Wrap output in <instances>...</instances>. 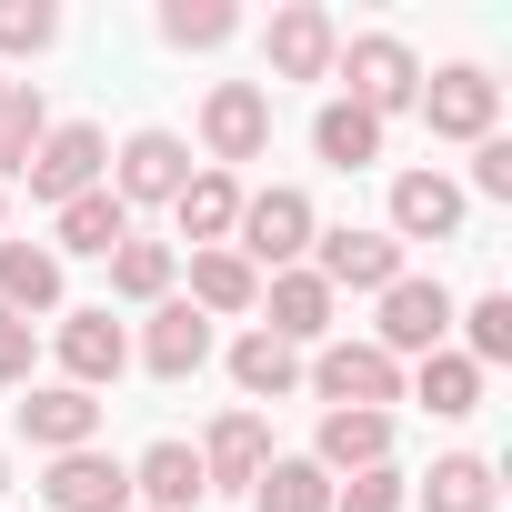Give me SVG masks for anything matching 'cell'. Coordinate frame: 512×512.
Here are the masks:
<instances>
[{"label":"cell","mask_w":512,"mask_h":512,"mask_svg":"<svg viewBox=\"0 0 512 512\" xmlns=\"http://www.w3.org/2000/svg\"><path fill=\"white\" fill-rule=\"evenodd\" d=\"M332 71L352 81V101H362L372 121H392V111H412V101H422V71H412V51H402L392 31H362V41H342V51H332Z\"/></svg>","instance_id":"1"},{"label":"cell","mask_w":512,"mask_h":512,"mask_svg":"<svg viewBox=\"0 0 512 512\" xmlns=\"http://www.w3.org/2000/svg\"><path fill=\"white\" fill-rule=\"evenodd\" d=\"M231 231H241V262L302 272V251H312V201L272 181V191H251V201H241V221H231Z\"/></svg>","instance_id":"2"},{"label":"cell","mask_w":512,"mask_h":512,"mask_svg":"<svg viewBox=\"0 0 512 512\" xmlns=\"http://www.w3.org/2000/svg\"><path fill=\"white\" fill-rule=\"evenodd\" d=\"M101 171H111V141H101L91 121H61V131L31 151V171H21V181H31V201H51V211H61V201L101 191Z\"/></svg>","instance_id":"3"},{"label":"cell","mask_w":512,"mask_h":512,"mask_svg":"<svg viewBox=\"0 0 512 512\" xmlns=\"http://www.w3.org/2000/svg\"><path fill=\"white\" fill-rule=\"evenodd\" d=\"M312 272H322V292H392L402 282V241L392 231H312Z\"/></svg>","instance_id":"4"},{"label":"cell","mask_w":512,"mask_h":512,"mask_svg":"<svg viewBox=\"0 0 512 512\" xmlns=\"http://www.w3.org/2000/svg\"><path fill=\"white\" fill-rule=\"evenodd\" d=\"M312 392H322L332 412H382V402H402V362L372 352V342H332V352L312 362Z\"/></svg>","instance_id":"5"},{"label":"cell","mask_w":512,"mask_h":512,"mask_svg":"<svg viewBox=\"0 0 512 512\" xmlns=\"http://www.w3.org/2000/svg\"><path fill=\"white\" fill-rule=\"evenodd\" d=\"M201 151H211V161H262V151H272V101L251 91V81H221V91L201 101Z\"/></svg>","instance_id":"6"},{"label":"cell","mask_w":512,"mask_h":512,"mask_svg":"<svg viewBox=\"0 0 512 512\" xmlns=\"http://www.w3.org/2000/svg\"><path fill=\"white\" fill-rule=\"evenodd\" d=\"M442 332H452V292L402 272V282L382 292V342H372V352H442Z\"/></svg>","instance_id":"7"},{"label":"cell","mask_w":512,"mask_h":512,"mask_svg":"<svg viewBox=\"0 0 512 512\" xmlns=\"http://www.w3.org/2000/svg\"><path fill=\"white\" fill-rule=\"evenodd\" d=\"M262 51H272V81H322V71H332V51H342V31H332V11L292 0V11L262 31Z\"/></svg>","instance_id":"8"},{"label":"cell","mask_w":512,"mask_h":512,"mask_svg":"<svg viewBox=\"0 0 512 512\" xmlns=\"http://www.w3.org/2000/svg\"><path fill=\"white\" fill-rule=\"evenodd\" d=\"M121 362H131V332L111 312H61V372H71V392L121 382Z\"/></svg>","instance_id":"9"},{"label":"cell","mask_w":512,"mask_h":512,"mask_svg":"<svg viewBox=\"0 0 512 512\" xmlns=\"http://www.w3.org/2000/svg\"><path fill=\"white\" fill-rule=\"evenodd\" d=\"M492 111H502V91L482 71H432V91H422V121L442 141H492Z\"/></svg>","instance_id":"10"},{"label":"cell","mask_w":512,"mask_h":512,"mask_svg":"<svg viewBox=\"0 0 512 512\" xmlns=\"http://www.w3.org/2000/svg\"><path fill=\"white\" fill-rule=\"evenodd\" d=\"M181 181H191V151H181L171 131H131V141H121V181H111L121 211H131V201H181Z\"/></svg>","instance_id":"11"},{"label":"cell","mask_w":512,"mask_h":512,"mask_svg":"<svg viewBox=\"0 0 512 512\" xmlns=\"http://www.w3.org/2000/svg\"><path fill=\"white\" fill-rule=\"evenodd\" d=\"M41 492H51V512H131V472L111 452H61Z\"/></svg>","instance_id":"12"},{"label":"cell","mask_w":512,"mask_h":512,"mask_svg":"<svg viewBox=\"0 0 512 512\" xmlns=\"http://www.w3.org/2000/svg\"><path fill=\"white\" fill-rule=\"evenodd\" d=\"M21 432L61 462V452H91V432H101V402L91 392H71V382H51V392H31L21 402Z\"/></svg>","instance_id":"13"},{"label":"cell","mask_w":512,"mask_h":512,"mask_svg":"<svg viewBox=\"0 0 512 512\" xmlns=\"http://www.w3.org/2000/svg\"><path fill=\"white\" fill-rule=\"evenodd\" d=\"M392 231H412V241H452V231H462V181H442V171H402V181H392Z\"/></svg>","instance_id":"14"},{"label":"cell","mask_w":512,"mask_h":512,"mask_svg":"<svg viewBox=\"0 0 512 512\" xmlns=\"http://www.w3.org/2000/svg\"><path fill=\"white\" fill-rule=\"evenodd\" d=\"M262 312H272L262 332H272V342H292V352L332 332V292H322V272H272V292H262Z\"/></svg>","instance_id":"15"},{"label":"cell","mask_w":512,"mask_h":512,"mask_svg":"<svg viewBox=\"0 0 512 512\" xmlns=\"http://www.w3.org/2000/svg\"><path fill=\"white\" fill-rule=\"evenodd\" d=\"M141 362H151L161 382H191V372L211 362V322H201L191 302H161V312H151V332H141Z\"/></svg>","instance_id":"16"},{"label":"cell","mask_w":512,"mask_h":512,"mask_svg":"<svg viewBox=\"0 0 512 512\" xmlns=\"http://www.w3.org/2000/svg\"><path fill=\"white\" fill-rule=\"evenodd\" d=\"M312 462H322V472H382V462H392V412H322Z\"/></svg>","instance_id":"17"},{"label":"cell","mask_w":512,"mask_h":512,"mask_svg":"<svg viewBox=\"0 0 512 512\" xmlns=\"http://www.w3.org/2000/svg\"><path fill=\"white\" fill-rule=\"evenodd\" d=\"M262 462H272V432H262V412H221L211 422V442H201V482H262Z\"/></svg>","instance_id":"18"},{"label":"cell","mask_w":512,"mask_h":512,"mask_svg":"<svg viewBox=\"0 0 512 512\" xmlns=\"http://www.w3.org/2000/svg\"><path fill=\"white\" fill-rule=\"evenodd\" d=\"M131 492H141L151 512H191L211 482H201V452H191V442H151V452L131 462Z\"/></svg>","instance_id":"19"},{"label":"cell","mask_w":512,"mask_h":512,"mask_svg":"<svg viewBox=\"0 0 512 512\" xmlns=\"http://www.w3.org/2000/svg\"><path fill=\"white\" fill-rule=\"evenodd\" d=\"M61 302V251H41V241H0V312H51Z\"/></svg>","instance_id":"20"},{"label":"cell","mask_w":512,"mask_h":512,"mask_svg":"<svg viewBox=\"0 0 512 512\" xmlns=\"http://www.w3.org/2000/svg\"><path fill=\"white\" fill-rule=\"evenodd\" d=\"M171 211H181V231H191L201 251H221V241H231V221H241V181H231V171H191Z\"/></svg>","instance_id":"21"},{"label":"cell","mask_w":512,"mask_h":512,"mask_svg":"<svg viewBox=\"0 0 512 512\" xmlns=\"http://www.w3.org/2000/svg\"><path fill=\"white\" fill-rule=\"evenodd\" d=\"M41 141H51V111H41V81H0V181H21Z\"/></svg>","instance_id":"22"},{"label":"cell","mask_w":512,"mask_h":512,"mask_svg":"<svg viewBox=\"0 0 512 512\" xmlns=\"http://www.w3.org/2000/svg\"><path fill=\"white\" fill-rule=\"evenodd\" d=\"M262 302V272L241 262V251H191V312L211 322V312H251Z\"/></svg>","instance_id":"23"},{"label":"cell","mask_w":512,"mask_h":512,"mask_svg":"<svg viewBox=\"0 0 512 512\" xmlns=\"http://www.w3.org/2000/svg\"><path fill=\"white\" fill-rule=\"evenodd\" d=\"M61 251H101V262H111V251L131 241V211H121V191H81V201H61Z\"/></svg>","instance_id":"24"},{"label":"cell","mask_w":512,"mask_h":512,"mask_svg":"<svg viewBox=\"0 0 512 512\" xmlns=\"http://www.w3.org/2000/svg\"><path fill=\"white\" fill-rule=\"evenodd\" d=\"M231 382H241L251 402H282V392L302 382V352L272 342V332H241V342H231Z\"/></svg>","instance_id":"25"},{"label":"cell","mask_w":512,"mask_h":512,"mask_svg":"<svg viewBox=\"0 0 512 512\" xmlns=\"http://www.w3.org/2000/svg\"><path fill=\"white\" fill-rule=\"evenodd\" d=\"M312 151H322L332 171H362V161H382V121H372L362 101H332V111L312 121Z\"/></svg>","instance_id":"26"},{"label":"cell","mask_w":512,"mask_h":512,"mask_svg":"<svg viewBox=\"0 0 512 512\" xmlns=\"http://www.w3.org/2000/svg\"><path fill=\"white\" fill-rule=\"evenodd\" d=\"M251 512H332V472L322 462H262Z\"/></svg>","instance_id":"27"},{"label":"cell","mask_w":512,"mask_h":512,"mask_svg":"<svg viewBox=\"0 0 512 512\" xmlns=\"http://www.w3.org/2000/svg\"><path fill=\"white\" fill-rule=\"evenodd\" d=\"M422 412H442V422H462V412H482V372L462 362V352H422Z\"/></svg>","instance_id":"28"},{"label":"cell","mask_w":512,"mask_h":512,"mask_svg":"<svg viewBox=\"0 0 512 512\" xmlns=\"http://www.w3.org/2000/svg\"><path fill=\"white\" fill-rule=\"evenodd\" d=\"M422 502H432V512H492V462H482V452H452V462H432Z\"/></svg>","instance_id":"29"},{"label":"cell","mask_w":512,"mask_h":512,"mask_svg":"<svg viewBox=\"0 0 512 512\" xmlns=\"http://www.w3.org/2000/svg\"><path fill=\"white\" fill-rule=\"evenodd\" d=\"M111 292L121 302H171V241H121L111 251Z\"/></svg>","instance_id":"30"},{"label":"cell","mask_w":512,"mask_h":512,"mask_svg":"<svg viewBox=\"0 0 512 512\" xmlns=\"http://www.w3.org/2000/svg\"><path fill=\"white\" fill-rule=\"evenodd\" d=\"M231 31H241L231 0H171V11H161V41H181V51H221Z\"/></svg>","instance_id":"31"},{"label":"cell","mask_w":512,"mask_h":512,"mask_svg":"<svg viewBox=\"0 0 512 512\" xmlns=\"http://www.w3.org/2000/svg\"><path fill=\"white\" fill-rule=\"evenodd\" d=\"M51 41H61L51 0H0V51H51Z\"/></svg>","instance_id":"32"},{"label":"cell","mask_w":512,"mask_h":512,"mask_svg":"<svg viewBox=\"0 0 512 512\" xmlns=\"http://www.w3.org/2000/svg\"><path fill=\"white\" fill-rule=\"evenodd\" d=\"M462 362H472V372H482V362H512V302H502V292L472 302V352H462Z\"/></svg>","instance_id":"33"},{"label":"cell","mask_w":512,"mask_h":512,"mask_svg":"<svg viewBox=\"0 0 512 512\" xmlns=\"http://www.w3.org/2000/svg\"><path fill=\"white\" fill-rule=\"evenodd\" d=\"M332 512H402V472L382 462V472H352L342 492H332Z\"/></svg>","instance_id":"34"},{"label":"cell","mask_w":512,"mask_h":512,"mask_svg":"<svg viewBox=\"0 0 512 512\" xmlns=\"http://www.w3.org/2000/svg\"><path fill=\"white\" fill-rule=\"evenodd\" d=\"M472 191L512 201V141H502V131H492V141H472Z\"/></svg>","instance_id":"35"},{"label":"cell","mask_w":512,"mask_h":512,"mask_svg":"<svg viewBox=\"0 0 512 512\" xmlns=\"http://www.w3.org/2000/svg\"><path fill=\"white\" fill-rule=\"evenodd\" d=\"M0 382H31V322L0 312Z\"/></svg>","instance_id":"36"},{"label":"cell","mask_w":512,"mask_h":512,"mask_svg":"<svg viewBox=\"0 0 512 512\" xmlns=\"http://www.w3.org/2000/svg\"><path fill=\"white\" fill-rule=\"evenodd\" d=\"M0 492H11V472H0Z\"/></svg>","instance_id":"37"}]
</instances>
